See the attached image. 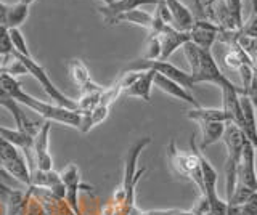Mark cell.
Segmentation results:
<instances>
[{
    "instance_id": "obj_1",
    "label": "cell",
    "mask_w": 257,
    "mask_h": 215,
    "mask_svg": "<svg viewBox=\"0 0 257 215\" xmlns=\"http://www.w3.org/2000/svg\"><path fill=\"white\" fill-rule=\"evenodd\" d=\"M0 90L18 101L21 106H26L28 109L34 111V113H37L40 117H44L48 122H58L77 130L80 129L82 114L79 111H71L55 105V103H45L39 98H34L32 95L23 90V87L16 77H12L8 74H0Z\"/></svg>"
},
{
    "instance_id": "obj_2",
    "label": "cell",
    "mask_w": 257,
    "mask_h": 215,
    "mask_svg": "<svg viewBox=\"0 0 257 215\" xmlns=\"http://www.w3.org/2000/svg\"><path fill=\"white\" fill-rule=\"evenodd\" d=\"M190 146H191V151L183 153V151L177 148L175 141L171 140L167 146V157L174 172L183 178L191 180L199 188V193L203 194V191H204L203 175H201V167H199V159H198V143H196L195 135H191Z\"/></svg>"
},
{
    "instance_id": "obj_3",
    "label": "cell",
    "mask_w": 257,
    "mask_h": 215,
    "mask_svg": "<svg viewBox=\"0 0 257 215\" xmlns=\"http://www.w3.org/2000/svg\"><path fill=\"white\" fill-rule=\"evenodd\" d=\"M222 140L225 143V148H227V159H225V191H227V201H228L238 181L236 173H238V165L241 161V153H243L246 137L241 132L239 127H236L231 122H227Z\"/></svg>"
},
{
    "instance_id": "obj_4",
    "label": "cell",
    "mask_w": 257,
    "mask_h": 215,
    "mask_svg": "<svg viewBox=\"0 0 257 215\" xmlns=\"http://www.w3.org/2000/svg\"><path fill=\"white\" fill-rule=\"evenodd\" d=\"M13 53H15V52H13ZM15 57L23 63V66L26 68L28 74L34 77L36 81H37L40 85H42V89L45 90V93L48 95V97H50V98L55 101V105L63 106V108L71 109V111H79L77 100H72V98L68 97V95H64V93L60 90V87H56V85L53 84V81L50 79V76L47 74V71H45L42 66H40L34 58H32V57H21V55H18V53H15Z\"/></svg>"
},
{
    "instance_id": "obj_5",
    "label": "cell",
    "mask_w": 257,
    "mask_h": 215,
    "mask_svg": "<svg viewBox=\"0 0 257 215\" xmlns=\"http://www.w3.org/2000/svg\"><path fill=\"white\" fill-rule=\"evenodd\" d=\"M124 71H153V73L161 74L171 81L177 82L179 85H182L183 89L191 90L195 87V82L190 76V73H185L180 68H177L175 65H172L171 61H163V60H135L131 61L125 66Z\"/></svg>"
},
{
    "instance_id": "obj_6",
    "label": "cell",
    "mask_w": 257,
    "mask_h": 215,
    "mask_svg": "<svg viewBox=\"0 0 257 215\" xmlns=\"http://www.w3.org/2000/svg\"><path fill=\"white\" fill-rule=\"evenodd\" d=\"M190 76L193 79V82H195V85L201 82H209V84H215L217 87H220V89H231L243 95V89L233 84L220 71L211 50H201V60H199L198 69Z\"/></svg>"
},
{
    "instance_id": "obj_7",
    "label": "cell",
    "mask_w": 257,
    "mask_h": 215,
    "mask_svg": "<svg viewBox=\"0 0 257 215\" xmlns=\"http://www.w3.org/2000/svg\"><path fill=\"white\" fill-rule=\"evenodd\" d=\"M52 122L45 121L32 140V151H34V162L37 170H53V159L48 149V138H50ZM34 169V170H36Z\"/></svg>"
},
{
    "instance_id": "obj_8",
    "label": "cell",
    "mask_w": 257,
    "mask_h": 215,
    "mask_svg": "<svg viewBox=\"0 0 257 215\" xmlns=\"http://www.w3.org/2000/svg\"><path fill=\"white\" fill-rule=\"evenodd\" d=\"M60 178L64 186V201L72 209L76 215H82L79 209V188H80V170L77 164L69 162L64 169L60 172Z\"/></svg>"
},
{
    "instance_id": "obj_9",
    "label": "cell",
    "mask_w": 257,
    "mask_h": 215,
    "mask_svg": "<svg viewBox=\"0 0 257 215\" xmlns=\"http://www.w3.org/2000/svg\"><path fill=\"white\" fill-rule=\"evenodd\" d=\"M0 106L7 108L12 113V116L15 119L16 130L28 133V135H31V137H34V135L39 132L40 127H42V124L45 122V121L44 122H34L28 114L23 113L20 103L16 100H13L12 97H8V95L4 93L2 90H0Z\"/></svg>"
},
{
    "instance_id": "obj_10",
    "label": "cell",
    "mask_w": 257,
    "mask_h": 215,
    "mask_svg": "<svg viewBox=\"0 0 257 215\" xmlns=\"http://www.w3.org/2000/svg\"><path fill=\"white\" fill-rule=\"evenodd\" d=\"M68 71H69V76L72 79V82L79 87L80 95L101 93L104 90V87L93 82V79L90 76V71H88L87 65L80 58H72L68 63Z\"/></svg>"
},
{
    "instance_id": "obj_11",
    "label": "cell",
    "mask_w": 257,
    "mask_h": 215,
    "mask_svg": "<svg viewBox=\"0 0 257 215\" xmlns=\"http://www.w3.org/2000/svg\"><path fill=\"white\" fill-rule=\"evenodd\" d=\"M161 45V57L159 60L167 61L175 53V50L190 42V33L188 31H177L172 26H166L159 34H156Z\"/></svg>"
},
{
    "instance_id": "obj_12",
    "label": "cell",
    "mask_w": 257,
    "mask_h": 215,
    "mask_svg": "<svg viewBox=\"0 0 257 215\" xmlns=\"http://www.w3.org/2000/svg\"><path fill=\"white\" fill-rule=\"evenodd\" d=\"M236 178L252 191H257V170H255V149L247 140L244 141L243 153H241V161L238 165Z\"/></svg>"
},
{
    "instance_id": "obj_13",
    "label": "cell",
    "mask_w": 257,
    "mask_h": 215,
    "mask_svg": "<svg viewBox=\"0 0 257 215\" xmlns=\"http://www.w3.org/2000/svg\"><path fill=\"white\" fill-rule=\"evenodd\" d=\"M188 33H190V42L198 45L203 50H211L214 42L217 41L219 28L206 18H195V23H193Z\"/></svg>"
},
{
    "instance_id": "obj_14",
    "label": "cell",
    "mask_w": 257,
    "mask_h": 215,
    "mask_svg": "<svg viewBox=\"0 0 257 215\" xmlns=\"http://www.w3.org/2000/svg\"><path fill=\"white\" fill-rule=\"evenodd\" d=\"M0 137L5 138L8 143H12L15 148H18L21 151L24 159H26L28 165H29L31 172L36 169L34 151H32V140H34V137H31V135L20 132L16 129H7V127H4V125H0Z\"/></svg>"
},
{
    "instance_id": "obj_15",
    "label": "cell",
    "mask_w": 257,
    "mask_h": 215,
    "mask_svg": "<svg viewBox=\"0 0 257 215\" xmlns=\"http://www.w3.org/2000/svg\"><path fill=\"white\" fill-rule=\"evenodd\" d=\"M156 2L158 0H112L109 5H103L101 9H98V13L106 25H112V21L119 15L142 9L145 5H156Z\"/></svg>"
},
{
    "instance_id": "obj_16",
    "label": "cell",
    "mask_w": 257,
    "mask_h": 215,
    "mask_svg": "<svg viewBox=\"0 0 257 215\" xmlns=\"http://www.w3.org/2000/svg\"><path fill=\"white\" fill-rule=\"evenodd\" d=\"M153 87H158L161 92L171 95V97H174L177 100H182L185 103H188V105H191L193 108L201 106L199 101L195 98V95H193L190 90L183 89L182 85H179L177 82H174V81H171V79H167V77L161 76V74L155 73V79H153Z\"/></svg>"
},
{
    "instance_id": "obj_17",
    "label": "cell",
    "mask_w": 257,
    "mask_h": 215,
    "mask_svg": "<svg viewBox=\"0 0 257 215\" xmlns=\"http://www.w3.org/2000/svg\"><path fill=\"white\" fill-rule=\"evenodd\" d=\"M153 79H155V73L153 71H139L135 81L124 90V97H132V98H140L143 101L150 103L151 101V89H153Z\"/></svg>"
},
{
    "instance_id": "obj_18",
    "label": "cell",
    "mask_w": 257,
    "mask_h": 215,
    "mask_svg": "<svg viewBox=\"0 0 257 215\" xmlns=\"http://www.w3.org/2000/svg\"><path fill=\"white\" fill-rule=\"evenodd\" d=\"M169 13L172 18V26L177 31H190L193 23H195V17L190 12V9L180 0H164Z\"/></svg>"
},
{
    "instance_id": "obj_19",
    "label": "cell",
    "mask_w": 257,
    "mask_h": 215,
    "mask_svg": "<svg viewBox=\"0 0 257 215\" xmlns=\"http://www.w3.org/2000/svg\"><path fill=\"white\" fill-rule=\"evenodd\" d=\"M187 117L196 124L201 122H228V116L222 108H191L187 111Z\"/></svg>"
},
{
    "instance_id": "obj_20",
    "label": "cell",
    "mask_w": 257,
    "mask_h": 215,
    "mask_svg": "<svg viewBox=\"0 0 257 215\" xmlns=\"http://www.w3.org/2000/svg\"><path fill=\"white\" fill-rule=\"evenodd\" d=\"M198 125L201 129V141H199L198 148L203 151L204 148L211 146L219 140H222L227 122H201Z\"/></svg>"
},
{
    "instance_id": "obj_21",
    "label": "cell",
    "mask_w": 257,
    "mask_h": 215,
    "mask_svg": "<svg viewBox=\"0 0 257 215\" xmlns=\"http://www.w3.org/2000/svg\"><path fill=\"white\" fill-rule=\"evenodd\" d=\"M29 9H31V7L24 5L21 2L7 5L5 28L7 29H20L24 23H26V20L29 18Z\"/></svg>"
},
{
    "instance_id": "obj_22",
    "label": "cell",
    "mask_w": 257,
    "mask_h": 215,
    "mask_svg": "<svg viewBox=\"0 0 257 215\" xmlns=\"http://www.w3.org/2000/svg\"><path fill=\"white\" fill-rule=\"evenodd\" d=\"M119 23H128V25H134V26H139L143 28L147 31H151L153 26V13H148L142 9H137V10H131L127 13L119 15V17L114 18L112 25H119Z\"/></svg>"
},
{
    "instance_id": "obj_23",
    "label": "cell",
    "mask_w": 257,
    "mask_h": 215,
    "mask_svg": "<svg viewBox=\"0 0 257 215\" xmlns=\"http://www.w3.org/2000/svg\"><path fill=\"white\" fill-rule=\"evenodd\" d=\"M8 36H10V42H12L15 53L21 55V57H31L26 39H24V36L20 29H8Z\"/></svg>"
},
{
    "instance_id": "obj_24",
    "label": "cell",
    "mask_w": 257,
    "mask_h": 215,
    "mask_svg": "<svg viewBox=\"0 0 257 215\" xmlns=\"http://www.w3.org/2000/svg\"><path fill=\"white\" fill-rule=\"evenodd\" d=\"M182 50H183V55H185V58H187V63L190 66V74H193L198 69L199 60H201V50L203 49H199V47L195 45L193 42H187L182 47Z\"/></svg>"
},
{
    "instance_id": "obj_25",
    "label": "cell",
    "mask_w": 257,
    "mask_h": 215,
    "mask_svg": "<svg viewBox=\"0 0 257 215\" xmlns=\"http://www.w3.org/2000/svg\"><path fill=\"white\" fill-rule=\"evenodd\" d=\"M225 5H227V10L230 13L231 20L235 21L236 28L241 31L244 26L243 21V0H223Z\"/></svg>"
},
{
    "instance_id": "obj_26",
    "label": "cell",
    "mask_w": 257,
    "mask_h": 215,
    "mask_svg": "<svg viewBox=\"0 0 257 215\" xmlns=\"http://www.w3.org/2000/svg\"><path fill=\"white\" fill-rule=\"evenodd\" d=\"M252 193L254 191L251 188H247L246 185H243V183L236 181V186H235V189H233V194L227 202L228 204H243L244 201H247L249 196H251Z\"/></svg>"
},
{
    "instance_id": "obj_27",
    "label": "cell",
    "mask_w": 257,
    "mask_h": 215,
    "mask_svg": "<svg viewBox=\"0 0 257 215\" xmlns=\"http://www.w3.org/2000/svg\"><path fill=\"white\" fill-rule=\"evenodd\" d=\"M109 111L111 108L109 106H104V105H96L90 113H88V122H90V127L93 129L95 125L101 124L103 121H106V117L109 116Z\"/></svg>"
},
{
    "instance_id": "obj_28",
    "label": "cell",
    "mask_w": 257,
    "mask_h": 215,
    "mask_svg": "<svg viewBox=\"0 0 257 215\" xmlns=\"http://www.w3.org/2000/svg\"><path fill=\"white\" fill-rule=\"evenodd\" d=\"M161 57V45L159 39L156 34H150L148 37V45H147V53H145V60H159Z\"/></svg>"
},
{
    "instance_id": "obj_29",
    "label": "cell",
    "mask_w": 257,
    "mask_h": 215,
    "mask_svg": "<svg viewBox=\"0 0 257 215\" xmlns=\"http://www.w3.org/2000/svg\"><path fill=\"white\" fill-rule=\"evenodd\" d=\"M241 205V212L243 215H257V191L249 196L247 201H244Z\"/></svg>"
},
{
    "instance_id": "obj_30",
    "label": "cell",
    "mask_w": 257,
    "mask_h": 215,
    "mask_svg": "<svg viewBox=\"0 0 257 215\" xmlns=\"http://www.w3.org/2000/svg\"><path fill=\"white\" fill-rule=\"evenodd\" d=\"M13 47L10 42V36H8V29L5 26H0V55L2 53H12Z\"/></svg>"
},
{
    "instance_id": "obj_31",
    "label": "cell",
    "mask_w": 257,
    "mask_h": 215,
    "mask_svg": "<svg viewBox=\"0 0 257 215\" xmlns=\"http://www.w3.org/2000/svg\"><path fill=\"white\" fill-rule=\"evenodd\" d=\"M225 215H243V212H241V205L227 202V212H225Z\"/></svg>"
},
{
    "instance_id": "obj_32",
    "label": "cell",
    "mask_w": 257,
    "mask_h": 215,
    "mask_svg": "<svg viewBox=\"0 0 257 215\" xmlns=\"http://www.w3.org/2000/svg\"><path fill=\"white\" fill-rule=\"evenodd\" d=\"M191 2H193V7H195V10H198L199 18H204V9H203V5H201V0H191Z\"/></svg>"
},
{
    "instance_id": "obj_33",
    "label": "cell",
    "mask_w": 257,
    "mask_h": 215,
    "mask_svg": "<svg viewBox=\"0 0 257 215\" xmlns=\"http://www.w3.org/2000/svg\"><path fill=\"white\" fill-rule=\"evenodd\" d=\"M5 12H7V4L0 2V26H5Z\"/></svg>"
},
{
    "instance_id": "obj_34",
    "label": "cell",
    "mask_w": 257,
    "mask_h": 215,
    "mask_svg": "<svg viewBox=\"0 0 257 215\" xmlns=\"http://www.w3.org/2000/svg\"><path fill=\"white\" fill-rule=\"evenodd\" d=\"M251 4H252V17L257 18V0H251Z\"/></svg>"
},
{
    "instance_id": "obj_35",
    "label": "cell",
    "mask_w": 257,
    "mask_h": 215,
    "mask_svg": "<svg viewBox=\"0 0 257 215\" xmlns=\"http://www.w3.org/2000/svg\"><path fill=\"white\" fill-rule=\"evenodd\" d=\"M18 2H21V4H24V5H28V7H31V4H34L36 0H18Z\"/></svg>"
},
{
    "instance_id": "obj_36",
    "label": "cell",
    "mask_w": 257,
    "mask_h": 215,
    "mask_svg": "<svg viewBox=\"0 0 257 215\" xmlns=\"http://www.w3.org/2000/svg\"><path fill=\"white\" fill-rule=\"evenodd\" d=\"M100 2H101L103 5H109V4L112 2V0H100Z\"/></svg>"
},
{
    "instance_id": "obj_37",
    "label": "cell",
    "mask_w": 257,
    "mask_h": 215,
    "mask_svg": "<svg viewBox=\"0 0 257 215\" xmlns=\"http://www.w3.org/2000/svg\"><path fill=\"white\" fill-rule=\"evenodd\" d=\"M255 81H257V69H255Z\"/></svg>"
}]
</instances>
